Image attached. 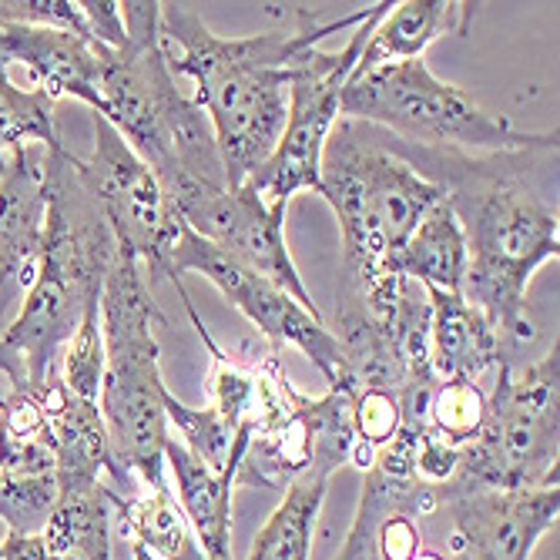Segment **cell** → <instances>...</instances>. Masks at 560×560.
<instances>
[{
  "instance_id": "cell-1",
  "label": "cell",
  "mask_w": 560,
  "mask_h": 560,
  "mask_svg": "<svg viewBox=\"0 0 560 560\" xmlns=\"http://www.w3.org/2000/svg\"><path fill=\"white\" fill-rule=\"evenodd\" d=\"M383 141L443 188L460 222L467 242L460 295L493 323L506 352L527 342V289L537 269L560 259L557 128L517 151H433L389 135Z\"/></svg>"
},
{
  "instance_id": "cell-2",
  "label": "cell",
  "mask_w": 560,
  "mask_h": 560,
  "mask_svg": "<svg viewBox=\"0 0 560 560\" xmlns=\"http://www.w3.org/2000/svg\"><path fill=\"white\" fill-rule=\"evenodd\" d=\"M373 8L323 24L295 11V31L252 37H219L191 4H162V37L172 74L195 84L191 101L206 112L229 185H245L276 151L289 118V81L302 50L323 44L332 31H355Z\"/></svg>"
},
{
  "instance_id": "cell-3",
  "label": "cell",
  "mask_w": 560,
  "mask_h": 560,
  "mask_svg": "<svg viewBox=\"0 0 560 560\" xmlns=\"http://www.w3.org/2000/svg\"><path fill=\"white\" fill-rule=\"evenodd\" d=\"M44 235L31 292L0 339V373L14 389L40 386L58 370V355L101 305L118 242L84 188L65 144L44 148Z\"/></svg>"
},
{
  "instance_id": "cell-4",
  "label": "cell",
  "mask_w": 560,
  "mask_h": 560,
  "mask_svg": "<svg viewBox=\"0 0 560 560\" xmlns=\"http://www.w3.org/2000/svg\"><path fill=\"white\" fill-rule=\"evenodd\" d=\"M125 44L105 50L101 105L105 118L135 155L178 198L191 188H229L215 131L195 101L178 91L165 58L162 4L125 0Z\"/></svg>"
},
{
  "instance_id": "cell-5",
  "label": "cell",
  "mask_w": 560,
  "mask_h": 560,
  "mask_svg": "<svg viewBox=\"0 0 560 560\" xmlns=\"http://www.w3.org/2000/svg\"><path fill=\"white\" fill-rule=\"evenodd\" d=\"M342 235V292H380L399 276V256L443 188L386 148L370 125L339 118L323 148L319 191Z\"/></svg>"
},
{
  "instance_id": "cell-6",
  "label": "cell",
  "mask_w": 560,
  "mask_h": 560,
  "mask_svg": "<svg viewBox=\"0 0 560 560\" xmlns=\"http://www.w3.org/2000/svg\"><path fill=\"white\" fill-rule=\"evenodd\" d=\"M165 316L151 299L141 266L118 252L105 289H101V336H105V376H101L97 410L108 430L118 470L138 487H159L165 480V396L162 346L155 326Z\"/></svg>"
},
{
  "instance_id": "cell-7",
  "label": "cell",
  "mask_w": 560,
  "mask_h": 560,
  "mask_svg": "<svg viewBox=\"0 0 560 560\" xmlns=\"http://www.w3.org/2000/svg\"><path fill=\"white\" fill-rule=\"evenodd\" d=\"M339 118L433 151H517L544 138V131H521L503 115L487 112L470 91L436 78L423 58L349 78Z\"/></svg>"
},
{
  "instance_id": "cell-8",
  "label": "cell",
  "mask_w": 560,
  "mask_h": 560,
  "mask_svg": "<svg viewBox=\"0 0 560 560\" xmlns=\"http://www.w3.org/2000/svg\"><path fill=\"white\" fill-rule=\"evenodd\" d=\"M560 349L553 346L527 366L503 363L487 420L474 443L460 446L453 483L440 503L467 490H527L557 487L560 456Z\"/></svg>"
},
{
  "instance_id": "cell-9",
  "label": "cell",
  "mask_w": 560,
  "mask_h": 560,
  "mask_svg": "<svg viewBox=\"0 0 560 560\" xmlns=\"http://www.w3.org/2000/svg\"><path fill=\"white\" fill-rule=\"evenodd\" d=\"M91 128V155H74V165L84 188L97 201L101 215H105L118 252H125L141 266L148 285L175 282L182 299H188L182 279L175 276V248L188 225L175 209L172 195L165 191L159 175L135 155L131 144L94 112Z\"/></svg>"
},
{
  "instance_id": "cell-10",
  "label": "cell",
  "mask_w": 560,
  "mask_h": 560,
  "mask_svg": "<svg viewBox=\"0 0 560 560\" xmlns=\"http://www.w3.org/2000/svg\"><path fill=\"white\" fill-rule=\"evenodd\" d=\"M389 4H373V14L349 34L339 50H323L319 44L302 50L292 65L289 81V118L282 138L269 162L252 175L245 185L256 188L269 206L289 209L292 195L299 191H319V168H323V148L339 121V101L342 88L363 55V44L373 24L386 14Z\"/></svg>"
},
{
  "instance_id": "cell-11",
  "label": "cell",
  "mask_w": 560,
  "mask_h": 560,
  "mask_svg": "<svg viewBox=\"0 0 560 560\" xmlns=\"http://www.w3.org/2000/svg\"><path fill=\"white\" fill-rule=\"evenodd\" d=\"M182 272L206 276L235 310L272 342V349L295 346L302 355H310L313 366L326 376L329 386L339 383L342 352H339L332 329L323 323V316L310 313L302 302H295L282 285H276L256 269L242 266L238 259L225 256L222 248L198 238L191 229H185L175 248V276L182 279Z\"/></svg>"
},
{
  "instance_id": "cell-12",
  "label": "cell",
  "mask_w": 560,
  "mask_h": 560,
  "mask_svg": "<svg viewBox=\"0 0 560 560\" xmlns=\"http://www.w3.org/2000/svg\"><path fill=\"white\" fill-rule=\"evenodd\" d=\"M355 433L349 417V393L299 396L295 410L272 430L248 436L235 470V487L285 493L305 477H332L352 460Z\"/></svg>"
},
{
  "instance_id": "cell-13",
  "label": "cell",
  "mask_w": 560,
  "mask_h": 560,
  "mask_svg": "<svg viewBox=\"0 0 560 560\" xmlns=\"http://www.w3.org/2000/svg\"><path fill=\"white\" fill-rule=\"evenodd\" d=\"M175 209L182 212L185 225L222 248L225 256L238 259L242 266L262 272L276 285H282L295 302L316 313V302L305 289L292 252L285 245V209L269 206V201L248 185L229 188H191L175 198Z\"/></svg>"
},
{
  "instance_id": "cell-14",
  "label": "cell",
  "mask_w": 560,
  "mask_h": 560,
  "mask_svg": "<svg viewBox=\"0 0 560 560\" xmlns=\"http://www.w3.org/2000/svg\"><path fill=\"white\" fill-rule=\"evenodd\" d=\"M440 506L453 514L446 560H530L557 530L560 490H467Z\"/></svg>"
},
{
  "instance_id": "cell-15",
  "label": "cell",
  "mask_w": 560,
  "mask_h": 560,
  "mask_svg": "<svg viewBox=\"0 0 560 560\" xmlns=\"http://www.w3.org/2000/svg\"><path fill=\"white\" fill-rule=\"evenodd\" d=\"M44 206V148H27L0 172V339L37 276Z\"/></svg>"
},
{
  "instance_id": "cell-16",
  "label": "cell",
  "mask_w": 560,
  "mask_h": 560,
  "mask_svg": "<svg viewBox=\"0 0 560 560\" xmlns=\"http://www.w3.org/2000/svg\"><path fill=\"white\" fill-rule=\"evenodd\" d=\"M105 50L81 34L61 27H27V24H0V71L21 65L34 88L50 101L74 97L91 112L101 105V71H105Z\"/></svg>"
},
{
  "instance_id": "cell-17",
  "label": "cell",
  "mask_w": 560,
  "mask_h": 560,
  "mask_svg": "<svg viewBox=\"0 0 560 560\" xmlns=\"http://www.w3.org/2000/svg\"><path fill=\"white\" fill-rule=\"evenodd\" d=\"M47 393V420L58 453V483L61 490H81L108 483L118 497H125L128 477L118 470L105 420H101L97 402L78 399L61 383L58 370L44 380Z\"/></svg>"
},
{
  "instance_id": "cell-18",
  "label": "cell",
  "mask_w": 560,
  "mask_h": 560,
  "mask_svg": "<svg viewBox=\"0 0 560 560\" xmlns=\"http://www.w3.org/2000/svg\"><path fill=\"white\" fill-rule=\"evenodd\" d=\"M430 295V370L440 383L470 380L477 383L487 370L506 363V349L493 323L467 302L460 292Z\"/></svg>"
},
{
  "instance_id": "cell-19",
  "label": "cell",
  "mask_w": 560,
  "mask_h": 560,
  "mask_svg": "<svg viewBox=\"0 0 560 560\" xmlns=\"http://www.w3.org/2000/svg\"><path fill=\"white\" fill-rule=\"evenodd\" d=\"M474 11L477 4H467V0H406V4H389L386 14L373 24L363 55L349 78L383 65L423 58L433 40L446 34H464L474 21Z\"/></svg>"
},
{
  "instance_id": "cell-20",
  "label": "cell",
  "mask_w": 560,
  "mask_h": 560,
  "mask_svg": "<svg viewBox=\"0 0 560 560\" xmlns=\"http://www.w3.org/2000/svg\"><path fill=\"white\" fill-rule=\"evenodd\" d=\"M165 470H172V493L206 560H232L235 470H209L175 436H168L165 443Z\"/></svg>"
},
{
  "instance_id": "cell-21",
  "label": "cell",
  "mask_w": 560,
  "mask_h": 560,
  "mask_svg": "<svg viewBox=\"0 0 560 560\" xmlns=\"http://www.w3.org/2000/svg\"><path fill=\"white\" fill-rule=\"evenodd\" d=\"M115 527L155 560H206L168 483L115 493Z\"/></svg>"
},
{
  "instance_id": "cell-22",
  "label": "cell",
  "mask_w": 560,
  "mask_h": 560,
  "mask_svg": "<svg viewBox=\"0 0 560 560\" xmlns=\"http://www.w3.org/2000/svg\"><path fill=\"white\" fill-rule=\"evenodd\" d=\"M115 490L108 483L61 490L40 537L55 560H112Z\"/></svg>"
},
{
  "instance_id": "cell-23",
  "label": "cell",
  "mask_w": 560,
  "mask_h": 560,
  "mask_svg": "<svg viewBox=\"0 0 560 560\" xmlns=\"http://www.w3.org/2000/svg\"><path fill=\"white\" fill-rule=\"evenodd\" d=\"M399 276L423 289L460 292L467 276V242L446 198L427 212V219L406 242L399 256Z\"/></svg>"
},
{
  "instance_id": "cell-24",
  "label": "cell",
  "mask_w": 560,
  "mask_h": 560,
  "mask_svg": "<svg viewBox=\"0 0 560 560\" xmlns=\"http://www.w3.org/2000/svg\"><path fill=\"white\" fill-rule=\"evenodd\" d=\"M440 511V497L433 487H423L417 480L402 483V480H389L376 470L363 474V493H360V506H355L349 534L339 547V553L332 560H376L373 550V534L376 524L402 514V517H427Z\"/></svg>"
},
{
  "instance_id": "cell-25",
  "label": "cell",
  "mask_w": 560,
  "mask_h": 560,
  "mask_svg": "<svg viewBox=\"0 0 560 560\" xmlns=\"http://www.w3.org/2000/svg\"><path fill=\"white\" fill-rule=\"evenodd\" d=\"M326 477H305L282 493V503L272 511L248 560H313L316 524L326 503Z\"/></svg>"
},
{
  "instance_id": "cell-26",
  "label": "cell",
  "mask_w": 560,
  "mask_h": 560,
  "mask_svg": "<svg viewBox=\"0 0 560 560\" xmlns=\"http://www.w3.org/2000/svg\"><path fill=\"white\" fill-rule=\"evenodd\" d=\"M65 144L58 131L55 101L37 88H18L0 71V172L27 148Z\"/></svg>"
},
{
  "instance_id": "cell-27",
  "label": "cell",
  "mask_w": 560,
  "mask_h": 560,
  "mask_svg": "<svg viewBox=\"0 0 560 560\" xmlns=\"http://www.w3.org/2000/svg\"><path fill=\"white\" fill-rule=\"evenodd\" d=\"M165 420L182 436L178 443L201 460L209 470H238L248 436H238L232 423L215 410V406H185L172 389L165 396Z\"/></svg>"
},
{
  "instance_id": "cell-28",
  "label": "cell",
  "mask_w": 560,
  "mask_h": 560,
  "mask_svg": "<svg viewBox=\"0 0 560 560\" xmlns=\"http://www.w3.org/2000/svg\"><path fill=\"white\" fill-rule=\"evenodd\" d=\"M487 420V396L470 380H446L433 389L427 406V430L450 443V446H467L477 440Z\"/></svg>"
},
{
  "instance_id": "cell-29",
  "label": "cell",
  "mask_w": 560,
  "mask_h": 560,
  "mask_svg": "<svg viewBox=\"0 0 560 560\" xmlns=\"http://www.w3.org/2000/svg\"><path fill=\"white\" fill-rule=\"evenodd\" d=\"M58 500H61L58 474H40V477L0 474V521L8 524L11 537L40 534L50 514H55Z\"/></svg>"
},
{
  "instance_id": "cell-30",
  "label": "cell",
  "mask_w": 560,
  "mask_h": 560,
  "mask_svg": "<svg viewBox=\"0 0 560 560\" xmlns=\"http://www.w3.org/2000/svg\"><path fill=\"white\" fill-rule=\"evenodd\" d=\"M61 383L68 386L71 396L97 402L101 393V376H105V336H101V305L91 310L68 346L61 349V366H58Z\"/></svg>"
},
{
  "instance_id": "cell-31",
  "label": "cell",
  "mask_w": 560,
  "mask_h": 560,
  "mask_svg": "<svg viewBox=\"0 0 560 560\" xmlns=\"http://www.w3.org/2000/svg\"><path fill=\"white\" fill-rule=\"evenodd\" d=\"M420 544H423V537H420L417 521L402 517V514H393V517L380 521L376 534H373L376 560H417L423 553Z\"/></svg>"
},
{
  "instance_id": "cell-32",
  "label": "cell",
  "mask_w": 560,
  "mask_h": 560,
  "mask_svg": "<svg viewBox=\"0 0 560 560\" xmlns=\"http://www.w3.org/2000/svg\"><path fill=\"white\" fill-rule=\"evenodd\" d=\"M131 560H155V557H151L148 550H141V547H135V544H131Z\"/></svg>"
},
{
  "instance_id": "cell-33",
  "label": "cell",
  "mask_w": 560,
  "mask_h": 560,
  "mask_svg": "<svg viewBox=\"0 0 560 560\" xmlns=\"http://www.w3.org/2000/svg\"><path fill=\"white\" fill-rule=\"evenodd\" d=\"M417 560H446V557L443 553H420Z\"/></svg>"
},
{
  "instance_id": "cell-34",
  "label": "cell",
  "mask_w": 560,
  "mask_h": 560,
  "mask_svg": "<svg viewBox=\"0 0 560 560\" xmlns=\"http://www.w3.org/2000/svg\"><path fill=\"white\" fill-rule=\"evenodd\" d=\"M0 560H4V544H0Z\"/></svg>"
}]
</instances>
